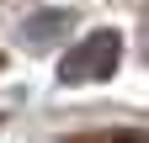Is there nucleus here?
<instances>
[{"mask_svg": "<svg viewBox=\"0 0 149 143\" xmlns=\"http://www.w3.org/2000/svg\"><path fill=\"white\" fill-rule=\"evenodd\" d=\"M117 64H123V37L112 27H96L59 58V80L64 85H101L117 74Z\"/></svg>", "mask_w": 149, "mask_h": 143, "instance_id": "nucleus-1", "label": "nucleus"}, {"mask_svg": "<svg viewBox=\"0 0 149 143\" xmlns=\"http://www.w3.org/2000/svg\"><path fill=\"white\" fill-rule=\"evenodd\" d=\"M69 27H74V16H69V11H37V16H27V21H22V43H27L32 53H43V48L59 43Z\"/></svg>", "mask_w": 149, "mask_h": 143, "instance_id": "nucleus-2", "label": "nucleus"}, {"mask_svg": "<svg viewBox=\"0 0 149 143\" xmlns=\"http://www.w3.org/2000/svg\"><path fill=\"white\" fill-rule=\"evenodd\" d=\"M59 143H149V127H96V133H69Z\"/></svg>", "mask_w": 149, "mask_h": 143, "instance_id": "nucleus-3", "label": "nucleus"}, {"mask_svg": "<svg viewBox=\"0 0 149 143\" xmlns=\"http://www.w3.org/2000/svg\"><path fill=\"white\" fill-rule=\"evenodd\" d=\"M144 48H149V37H144Z\"/></svg>", "mask_w": 149, "mask_h": 143, "instance_id": "nucleus-4", "label": "nucleus"}]
</instances>
